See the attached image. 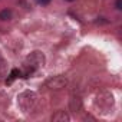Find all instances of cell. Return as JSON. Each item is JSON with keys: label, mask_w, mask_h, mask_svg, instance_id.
I'll return each instance as SVG.
<instances>
[{"label": "cell", "mask_w": 122, "mask_h": 122, "mask_svg": "<svg viewBox=\"0 0 122 122\" xmlns=\"http://www.w3.org/2000/svg\"><path fill=\"white\" fill-rule=\"evenodd\" d=\"M35 99H36L35 93L30 92V91H26V92H23V93L19 95V98H17V103H19V106L26 112V111H29V109L33 106Z\"/></svg>", "instance_id": "6da1fadb"}, {"label": "cell", "mask_w": 122, "mask_h": 122, "mask_svg": "<svg viewBox=\"0 0 122 122\" xmlns=\"http://www.w3.org/2000/svg\"><path fill=\"white\" fill-rule=\"evenodd\" d=\"M66 85H68V79L65 76H60V75L59 76H53V78L46 81V86L49 89H53V91H59V89L65 88Z\"/></svg>", "instance_id": "7a4b0ae2"}, {"label": "cell", "mask_w": 122, "mask_h": 122, "mask_svg": "<svg viewBox=\"0 0 122 122\" xmlns=\"http://www.w3.org/2000/svg\"><path fill=\"white\" fill-rule=\"evenodd\" d=\"M27 62L33 66V68H36V66H43V63H45V56L40 53V52H33V53H30V56L27 57Z\"/></svg>", "instance_id": "3957f363"}, {"label": "cell", "mask_w": 122, "mask_h": 122, "mask_svg": "<svg viewBox=\"0 0 122 122\" xmlns=\"http://www.w3.org/2000/svg\"><path fill=\"white\" fill-rule=\"evenodd\" d=\"M52 119L53 121H69V115L65 112V111H57L53 116H52Z\"/></svg>", "instance_id": "277c9868"}, {"label": "cell", "mask_w": 122, "mask_h": 122, "mask_svg": "<svg viewBox=\"0 0 122 122\" xmlns=\"http://www.w3.org/2000/svg\"><path fill=\"white\" fill-rule=\"evenodd\" d=\"M12 19V10L5 9L0 12V20H10Z\"/></svg>", "instance_id": "5b68a950"}, {"label": "cell", "mask_w": 122, "mask_h": 122, "mask_svg": "<svg viewBox=\"0 0 122 122\" xmlns=\"http://www.w3.org/2000/svg\"><path fill=\"white\" fill-rule=\"evenodd\" d=\"M17 76H20V71H17V69H13V71H12V75H10V81H9V82H12V79L17 78Z\"/></svg>", "instance_id": "8992f818"}, {"label": "cell", "mask_w": 122, "mask_h": 122, "mask_svg": "<svg viewBox=\"0 0 122 122\" xmlns=\"http://www.w3.org/2000/svg\"><path fill=\"white\" fill-rule=\"evenodd\" d=\"M5 72H6V65L3 60H0V75H5Z\"/></svg>", "instance_id": "52a82bcc"}, {"label": "cell", "mask_w": 122, "mask_h": 122, "mask_svg": "<svg viewBox=\"0 0 122 122\" xmlns=\"http://www.w3.org/2000/svg\"><path fill=\"white\" fill-rule=\"evenodd\" d=\"M115 6H116L118 10H121V9H122V0H116V5H115Z\"/></svg>", "instance_id": "ba28073f"}, {"label": "cell", "mask_w": 122, "mask_h": 122, "mask_svg": "<svg viewBox=\"0 0 122 122\" xmlns=\"http://www.w3.org/2000/svg\"><path fill=\"white\" fill-rule=\"evenodd\" d=\"M36 2H37L39 5H49L50 0H36Z\"/></svg>", "instance_id": "9c48e42d"}, {"label": "cell", "mask_w": 122, "mask_h": 122, "mask_svg": "<svg viewBox=\"0 0 122 122\" xmlns=\"http://www.w3.org/2000/svg\"><path fill=\"white\" fill-rule=\"evenodd\" d=\"M68 2H73V0H68Z\"/></svg>", "instance_id": "30bf717a"}]
</instances>
